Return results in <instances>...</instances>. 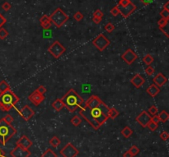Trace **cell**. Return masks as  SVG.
<instances>
[{
  "label": "cell",
  "instance_id": "obj_1",
  "mask_svg": "<svg viewBox=\"0 0 169 157\" xmlns=\"http://www.w3.org/2000/svg\"><path fill=\"white\" fill-rule=\"evenodd\" d=\"M110 108L93 95L81 105L79 114L95 129H99L109 118Z\"/></svg>",
  "mask_w": 169,
  "mask_h": 157
},
{
  "label": "cell",
  "instance_id": "obj_2",
  "mask_svg": "<svg viewBox=\"0 0 169 157\" xmlns=\"http://www.w3.org/2000/svg\"><path fill=\"white\" fill-rule=\"evenodd\" d=\"M61 100L64 104V106L66 107L70 113H73L83 104V99L73 89H70L67 92L65 96L61 98Z\"/></svg>",
  "mask_w": 169,
  "mask_h": 157
},
{
  "label": "cell",
  "instance_id": "obj_3",
  "mask_svg": "<svg viewBox=\"0 0 169 157\" xmlns=\"http://www.w3.org/2000/svg\"><path fill=\"white\" fill-rule=\"evenodd\" d=\"M19 101V97L10 89L0 93V109L3 111H9Z\"/></svg>",
  "mask_w": 169,
  "mask_h": 157
},
{
  "label": "cell",
  "instance_id": "obj_4",
  "mask_svg": "<svg viewBox=\"0 0 169 157\" xmlns=\"http://www.w3.org/2000/svg\"><path fill=\"white\" fill-rule=\"evenodd\" d=\"M16 133L17 130L13 125L7 124L3 118L0 119V145L4 146Z\"/></svg>",
  "mask_w": 169,
  "mask_h": 157
},
{
  "label": "cell",
  "instance_id": "obj_5",
  "mask_svg": "<svg viewBox=\"0 0 169 157\" xmlns=\"http://www.w3.org/2000/svg\"><path fill=\"white\" fill-rule=\"evenodd\" d=\"M50 19L58 28H60L69 20V16L61 8L58 7L50 15Z\"/></svg>",
  "mask_w": 169,
  "mask_h": 157
},
{
  "label": "cell",
  "instance_id": "obj_6",
  "mask_svg": "<svg viewBox=\"0 0 169 157\" xmlns=\"http://www.w3.org/2000/svg\"><path fill=\"white\" fill-rule=\"evenodd\" d=\"M65 51H66L65 47L58 40H55L52 45L48 48V52L53 55L54 58L55 59L60 58L64 54V53H65Z\"/></svg>",
  "mask_w": 169,
  "mask_h": 157
},
{
  "label": "cell",
  "instance_id": "obj_7",
  "mask_svg": "<svg viewBox=\"0 0 169 157\" xmlns=\"http://www.w3.org/2000/svg\"><path fill=\"white\" fill-rule=\"evenodd\" d=\"M111 44L110 40L105 36L103 34H100L92 40V45L98 49L99 51H103Z\"/></svg>",
  "mask_w": 169,
  "mask_h": 157
},
{
  "label": "cell",
  "instance_id": "obj_8",
  "mask_svg": "<svg viewBox=\"0 0 169 157\" xmlns=\"http://www.w3.org/2000/svg\"><path fill=\"white\" fill-rule=\"evenodd\" d=\"M60 154L64 157H76L79 154V151L72 143H68L60 151Z\"/></svg>",
  "mask_w": 169,
  "mask_h": 157
},
{
  "label": "cell",
  "instance_id": "obj_9",
  "mask_svg": "<svg viewBox=\"0 0 169 157\" xmlns=\"http://www.w3.org/2000/svg\"><path fill=\"white\" fill-rule=\"evenodd\" d=\"M10 155L12 157H30L31 156V151L28 149H24L22 146H18L10 151Z\"/></svg>",
  "mask_w": 169,
  "mask_h": 157
},
{
  "label": "cell",
  "instance_id": "obj_10",
  "mask_svg": "<svg viewBox=\"0 0 169 157\" xmlns=\"http://www.w3.org/2000/svg\"><path fill=\"white\" fill-rule=\"evenodd\" d=\"M121 59H123L124 61H125L127 64L131 65V64L138 59V55L136 54V53L134 52L131 49H128L121 55Z\"/></svg>",
  "mask_w": 169,
  "mask_h": 157
},
{
  "label": "cell",
  "instance_id": "obj_11",
  "mask_svg": "<svg viewBox=\"0 0 169 157\" xmlns=\"http://www.w3.org/2000/svg\"><path fill=\"white\" fill-rule=\"evenodd\" d=\"M118 8H119V11H120V13L121 14V16L125 18H127L128 17H130V15L135 11L136 6L134 3H130V4H128L127 6L125 7L118 6Z\"/></svg>",
  "mask_w": 169,
  "mask_h": 157
},
{
  "label": "cell",
  "instance_id": "obj_12",
  "mask_svg": "<svg viewBox=\"0 0 169 157\" xmlns=\"http://www.w3.org/2000/svg\"><path fill=\"white\" fill-rule=\"evenodd\" d=\"M151 118L152 117L150 116L148 112L143 110L137 116L136 118H135V121L138 122L143 128H146L147 124L151 121Z\"/></svg>",
  "mask_w": 169,
  "mask_h": 157
},
{
  "label": "cell",
  "instance_id": "obj_13",
  "mask_svg": "<svg viewBox=\"0 0 169 157\" xmlns=\"http://www.w3.org/2000/svg\"><path fill=\"white\" fill-rule=\"evenodd\" d=\"M20 115L25 121H29L35 114V112L29 105H24L19 111Z\"/></svg>",
  "mask_w": 169,
  "mask_h": 157
},
{
  "label": "cell",
  "instance_id": "obj_14",
  "mask_svg": "<svg viewBox=\"0 0 169 157\" xmlns=\"http://www.w3.org/2000/svg\"><path fill=\"white\" fill-rule=\"evenodd\" d=\"M28 99H29V100L32 103L33 105H36V106H38L45 100V96H44V95L40 94L39 92L36 90L35 92H32L29 96Z\"/></svg>",
  "mask_w": 169,
  "mask_h": 157
},
{
  "label": "cell",
  "instance_id": "obj_15",
  "mask_svg": "<svg viewBox=\"0 0 169 157\" xmlns=\"http://www.w3.org/2000/svg\"><path fill=\"white\" fill-rule=\"evenodd\" d=\"M130 82H131V84L134 86L135 87H136V88H140V87L144 84L145 80H144V78H143L140 74L138 73V74L135 75V76L132 77V79L130 80Z\"/></svg>",
  "mask_w": 169,
  "mask_h": 157
},
{
  "label": "cell",
  "instance_id": "obj_16",
  "mask_svg": "<svg viewBox=\"0 0 169 157\" xmlns=\"http://www.w3.org/2000/svg\"><path fill=\"white\" fill-rule=\"evenodd\" d=\"M32 142L27 138L26 136H22L19 140L17 142V145L22 146L24 149H29L32 146Z\"/></svg>",
  "mask_w": 169,
  "mask_h": 157
},
{
  "label": "cell",
  "instance_id": "obj_17",
  "mask_svg": "<svg viewBox=\"0 0 169 157\" xmlns=\"http://www.w3.org/2000/svg\"><path fill=\"white\" fill-rule=\"evenodd\" d=\"M153 82H154V85L158 86L159 87V86H163L164 84H166L168 82V79L162 72H160L157 75L156 77H154V78L153 79Z\"/></svg>",
  "mask_w": 169,
  "mask_h": 157
},
{
  "label": "cell",
  "instance_id": "obj_18",
  "mask_svg": "<svg viewBox=\"0 0 169 157\" xmlns=\"http://www.w3.org/2000/svg\"><path fill=\"white\" fill-rule=\"evenodd\" d=\"M146 92H147V93L150 96L155 97L157 95H158V93L160 92V89H159V87L158 86L154 85V84H152V85H150L147 88Z\"/></svg>",
  "mask_w": 169,
  "mask_h": 157
},
{
  "label": "cell",
  "instance_id": "obj_19",
  "mask_svg": "<svg viewBox=\"0 0 169 157\" xmlns=\"http://www.w3.org/2000/svg\"><path fill=\"white\" fill-rule=\"evenodd\" d=\"M52 107L56 111L59 112L65 106H64V104H63L61 99H57V100H55L52 103Z\"/></svg>",
  "mask_w": 169,
  "mask_h": 157
},
{
  "label": "cell",
  "instance_id": "obj_20",
  "mask_svg": "<svg viewBox=\"0 0 169 157\" xmlns=\"http://www.w3.org/2000/svg\"><path fill=\"white\" fill-rule=\"evenodd\" d=\"M133 134V131L132 129L129 128V127H125L123 129L121 130V135L123 136L124 138H129Z\"/></svg>",
  "mask_w": 169,
  "mask_h": 157
},
{
  "label": "cell",
  "instance_id": "obj_21",
  "mask_svg": "<svg viewBox=\"0 0 169 157\" xmlns=\"http://www.w3.org/2000/svg\"><path fill=\"white\" fill-rule=\"evenodd\" d=\"M158 118L160 119V122L165 123L168 120L169 114L166 110H163L162 112H160V114H158Z\"/></svg>",
  "mask_w": 169,
  "mask_h": 157
},
{
  "label": "cell",
  "instance_id": "obj_22",
  "mask_svg": "<svg viewBox=\"0 0 169 157\" xmlns=\"http://www.w3.org/2000/svg\"><path fill=\"white\" fill-rule=\"evenodd\" d=\"M10 86L8 85V83L6 81H2L0 82V93L2 92H4L7 91V90H10Z\"/></svg>",
  "mask_w": 169,
  "mask_h": 157
},
{
  "label": "cell",
  "instance_id": "obj_23",
  "mask_svg": "<svg viewBox=\"0 0 169 157\" xmlns=\"http://www.w3.org/2000/svg\"><path fill=\"white\" fill-rule=\"evenodd\" d=\"M60 140H59V138L58 137H56V136H55V137H53L50 140V142H49V143L53 147H57L58 146L60 145Z\"/></svg>",
  "mask_w": 169,
  "mask_h": 157
},
{
  "label": "cell",
  "instance_id": "obj_24",
  "mask_svg": "<svg viewBox=\"0 0 169 157\" xmlns=\"http://www.w3.org/2000/svg\"><path fill=\"white\" fill-rule=\"evenodd\" d=\"M41 157H58V156L55 153V151L51 149H47L43 154Z\"/></svg>",
  "mask_w": 169,
  "mask_h": 157
},
{
  "label": "cell",
  "instance_id": "obj_25",
  "mask_svg": "<svg viewBox=\"0 0 169 157\" xmlns=\"http://www.w3.org/2000/svg\"><path fill=\"white\" fill-rule=\"evenodd\" d=\"M154 57H153L152 55H150V54L145 55L143 59V63H144L145 64H147V65H150V64L154 62Z\"/></svg>",
  "mask_w": 169,
  "mask_h": 157
},
{
  "label": "cell",
  "instance_id": "obj_26",
  "mask_svg": "<svg viewBox=\"0 0 169 157\" xmlns=\"http://www.w3.org/2000/svg\"><path fill=\"white\" fill-rule=\"evenodd\" d=\"M119 114L120 113L117 110H116L115 108H111V109H110V111H109V118L115 119L119 115Z\"/></svg>",
  "mask_w": 169,
  "mask_h": 157
},
{
  "label": "cell",
  "instance_id": "obj_27",
  "mask_svg": "<svg viewBox=\"0 0 169 157\" xmlns=\"http://www.w3.org/2000/svg\"><path fill=\"white\" fill-rule=\"evenodd\" d=\"M82 123V118H80L77 115H75V116H73V118L71 119V124L74 127H78V125H80V124Z\"/></svg>",
  "mask_w": 169,
  "mask_h": 157
},
{
  "label": "cell",
  "instance_id": "obj_28",
  "mask_svg": "<svg viewBox=\"0 0 169 157\" xmlns=\"http://www.w3.org/2000/svg\"><path fill=\"white\" fill-rule=\"evenodd\" d=\"M129 151H130V154H131V155L133 156V157H134V156H135L136 155H138L140 151H139V147H137L136 146H132L130 148Z\"/></svg>",
  "mask_w": 169,
  "mask_h": 157
},
{
  "label": "cell",
  "instance_id": "obj_29",
  "mask_svg": "<svg viewBox=\"0 0 169 157\" xmlns=\"http://www.w3.org/2000/svg\"><path fill=\"white\" fill-rule=\"evenodd\" d=\"M8 36V32L6 29L1 27L0 28V39H5Z\"/></svg>",
  "mask_w": 169,
  "mask_h": 157
},
{
  "label": "cell",
  "instance_id": "obj_30",
  "mask_svg": "<svg viewBox=\"0 0 169 157\" xmlns=\"http://www.w3.org/2000/svg\"><path fill=\"white\" fill-rule=\"evenodd\" d=\"M158 125L155 124V123H154L153 121H150L149 123L147 124V127L146 128H148L149 129L150 131H155L157 128H158Z\"/></svg>",
  "mask_w": 169,
  "mask_h": 157
},
{
  "label": "cell",
  "instance_id": "obj_31",
  "mask_svg": "<svg viewBox=\"0 0 169 157\" xmlns=\"http://www.w3.org/2000/svg\"><path fill=\"white\" fill-rule=\"evenodd\" d=\"M51 25H52V22H51L50 20L48 21H46V22L40 23V26H41V27H42L44 30H49V29H50Z\"/></svg>",
  "mask_w": 169,
  "mask_h": 157
},
{
  "label": "cell",
  "instance_id": "obj_32",
  "mask_svg": "<svg viewBox=\"0 0 169 157\" xmlns=\"http://www.w3.org/2000/svg\"><path fill=\"white\" fill-rule=\"evenodd\" d=\"M149 114V115L151 116H154V115H156L157 114H158V108H157L155 105H153V106H151L149 109V112H148Z\"/></svg>",
  "mask_w": 169,
  "mask_h": 157
},
{
  "label": "cell",
  "instance_id": "obj_33",
  "mask_svg": "<svg viewBox=\"0 0 169 157\" xmlns=\"http://www.w3.org/2000/svg\"><path fill=\"white\" fill-rule=\"evenodd\" d=\"M3 119L4 122H6L7 124H12V123L14 121L13 117V116H11L10 114H7L6 116H4V117L3 118Z\"/></svg>",
  "mask_w": 169,
  "mask_h": 157
},
{
  "label": "cell",
  "instance_id": "obj_34",
  "mask_svg": "<svg viewBox=\"0 0 169 157\" xmlns=\"http://www.w3.org/2000/svg\"><path fill=\"white\" fill-rule=\"evenodd\" d=\"M114 29H115V26L114 25L111 23V22H108L106 26H105V30L107 31V32L111 33L113 31H114Z\"/></svg>",
  "mask_w": 169,
  "mask_h": 157
},
{
  "label": "cell",
  "instance_id": "obj_35",
  "mask_svg": "<svg viewBox=\"0 0 169 157\" xmlns=\"http://www.w3.org/2000/svg\"><path fill=\"white\" fill-rule=\"evenodd\" d=\"M82 92L83 93H89L91 92V85H88V84H83L82 85Z\"/></svg>",
  "mask_w": 169,
  "mask_h": 157
},
{
  "label": "cell",
  "instance_id": "obj_36",
  "mask_svg": "<svg viewBox=\"0 0 169 157\" xmlns=\"http://www.w3.org/2000/svg\"><path fill=\"white\" fill-rule=\"evenodd\" d=\"M160 16L162 17V18H163V19L168 20L169 11H168V10H166V9H164V8H163V10L161 11V13H160Z\"/></svg>",
  "mask_w": 169,
  "mask_h": 157
},
{
  "label": "cell",
  "instance_id": "obj_37",
  "mask_svg": "<svg viewBox=\"0 0 169 157\" xmlns=\"http://www.w3.org/2000/svg\"><path fill=\"white\" fill-rule=\"evenodd\" d=\"M73 19L76 20L77 21H82V20L83 19V15L80 12H77V13H74V15H73Z\"/></svg>",
  "mask_w": 169,
  "mask_h": 157
},
{
  "label": "cell",
  "instance_id": "obj_38",
  "mask_svg": "<svg viewBox=\"0 0 169 157\" xmlns=\"http://www.w3.org/2000/svg\"><path fill=\"white\" fill-rule=\"evenodd\" d=\"M168 20L161 18V19L158 21V25L159 26V28H163V27H165V26H167V24H168Z\"/></svg>",
  "mask_w": 169,
  "mask_h": 157
},
{
  "label": "cell",
  "instance_id": "obj_39",
  "mask_svg": "<svg viewBox=\"0 0 169 157\" xmlns=\"http://www.w3.org/2000/svg\"><path fill=\"white\" fill-rule=\"evenodd\" d=\"M145 72L148 76H152L154 73V68L152 66H149L145 68Z\"/></svg>",
  "mask_w": 169,
  "mask_h": 157
},
{
  "label": "cell",
  "instance_id": "obj_40",
  "mask_svg": "<svg viewBox=\"0 0 169 157\" xmlns=\"http://www.w3.org/2000/svg\"><path fill=\"white\" fill-rule=\"evenodd\" d=\"M110 13L114 16V17H116L118 16L119 14H120V11H119V8H118V6H115L114 7H112L111 9V11H110Z\"/></svg>",
  "mask_w": 169,
  "mask_h": 157
},
{
  "label": "cell",
  "instance_id": "obj_41",
  "mask_svg": "<svg viewBox=\"0 0 169 157\" xmlns=\"http://www.w3.org/2000/svg\"><path fill=\"white\" fill-rule=\"evenodd\" d=\"M130 3H131L130 0H120V2L118 3V6L125 7L127 6L128 4H130Z\"/></svg>",
  "mask_w": 169,
  "mask_h": 157
},
{
  "label": "cell",
  "instance_id": "obj_42",
  "mask_svg": "<svg viewBox=\"0 0 169 157\" xmlns=\"http://www.w3.org/2000/svg\"><path fill=\"white\" fill-rule=\"evenodd\" d=\"M160 138L163 140V141H167L168 139L169 138V134H168V132H163L161 134H160Z\"/></svg>",
  "mask_w": 169,
  "mask_h": 157
},
{
  "label": "cell",
  "instance_id": "obj_43",
  "mask_svg": "<svg viewBox=\"0 0 169 157\" xmlns=\"http://www.w3.org/2000/svg\"><path fill=\"white\" fill-rule=\"evenodd\" d=\"M51 33L52 32H51V31H50V29L43 31V37H45V38H50V37H51V35H52Z\"/></svg>",
  "mask_w": 169,
  "mask_h": 157
},
{
  "label": "cell",
  "instance_id": "obj_44",
  "mask_svg": "<svg viewBox=\"0 0 169 157\" xmlns=\"http://www.w3.org/2000/svg\"><path fill=\"white\" fill-rule=\"evenodd\" d=\"M93 17L102 18V17H103V13H102L100 9H98L97 11H95V13H93Z\"/></svg>",
  "mask_w": 169,
  "mask_h": 157
},
{
  "label": "cell",
  "instance_id": "obj_45",
  "mask_svg": "<svg viewBox=\"0 0 169 157\" xmlns=\"http://www.w3.org/2000/svg\"><path fill=\"white\" fill-rule=\"evenodd\" d=\"M36 91L39 92L40 94H41V95H44V94H45V93L46 92V91H47V90H46V88L45 87V86H40L39 87L36 89Z\"/></svg>",
  "mask_w": 169,
  "mask_h": 157
},
{
  "label": "cell",
  "instance_id": "obj_46",
  "mask_svg": "<svg viewBox=\"0 0 169 157\" xmlns=\"http://www.w3.org/2000/svg\"><path fill=\"white\" fill-rule=\"evenodd\" d=\"M2 8H3L4 11H8V10H10V8H11V4H10L9 3H7V2H5L4 3H3Z\"/></svg>",
  "mask_w": 169,
  "mask_h": 157
},
{
  "label": "cell",
  "instance_id": "obj_47",
  "mask_svg": "<svg viewBox=\"0 0 169 157\" xmlns=\"http://www.w3.org/2000/svg\"><path fill=\"white\" fill-rule=\"evenodd\" d=\"M6 21H7V20L6 18L0 13V28L2 27V26H3L5 23H6Z\"/></svg>",
  "mask_w": 169,
  "mask_h": 157
},
{
  "label": "cell",
  "instance_id": "obj_48",
  "mask_svg": "<svg viewBox=\"0 0 169 157\" xmlns=\"http://www.w3.org/2000/svg\"><path fill=\"white\" fill-rule=\"evenodd\" d=\"M50 17H48L47 15H44V16H42L40 18V23H43V22H46V21H50Z\"/></svg>",
  "mask_w": 169,
  "mask_h": 157
},
{
  "label": "cell",
  "instance_id": "obj_49",
  "mask_svg": "<svg viewBox=\"0 0 169 157\" xmlns=\"http://www.w3.org/2000/svg\"><path fill=\"white\" fill-rule=\"evenodd\" d=\"M151 121H153L154 123H155L157 124H158V123H160V119L158 118V115H154L151 118Z\"/></svg>",
  "mask_w": 169,
  "mask_h": 157
},
{
  "label": "cell",
  "instance_id": "obj_50",
  "mask_svg": "<svg viewBox=\"0 0 169 157\" xmlns=\"http://www.w3.org/2000/svg\"><path fill=\"white\" fill-rule=\"evenodd\" d=\"M139 1L143 3V5L147 6V5H149L150 3H152L154 0H139Z\"/></svg>",
  "mask_w": 169,
  "mask_h": 157
},
{
  "label": "cell",
  "instance_id": "obj_51",
  "mask_svg": "<svg viewBox=\"0 0 169 157\" xmlns=\"http://www.w3.org/2000/svg\"><path fill=\"white\" fill-rule=\"evenodd\" d=\"M92 20H93V21H94L96 24H99V23L102 21V18H100V17H93Z\"/></svg>",
  "mask_w": 169,
  "mask_h": 157
},
{
  "label": "cell",
  "instance_id": "obj_52",
  "mask_svg": "<svg viewBox=\"0 0 169 157\" xmlns=\"http://www.w3.org/2000/svg\"><path fill=\"white\" fill-rule=\"evenodd\" d=\"M123 157H133V156L130 154V152L129 151H126V152H125L123 155Z\"/></svg>",
  "mask_w": 169,
  "mask_h": 157
},
{
  "label": "cell",
  "instance_id": "obj_53",
  "mask_svg": "<svg viewBox=\"0 0 169 157\" xmlns=\"http://www.w3.org/2000/svg\"><path fill=\"white\" fill-rule=\"evenodd\" d=\"M164 9H166V10L169 11V2H167V3L164 4Z\"/></svg>",
  "mask_w": 169,
  "mask_h": 157
},
{
  "label": "cell",
  "instance_id": "obj_54",
  "mask_svg": "<svg viewBox=\"0 0 169 157\" xmlns=\"http://www.w3.org/2000/svg\"><path fill=\"white\" fill-rule=\"evenodd\" d=\"M4 156H5V152L3 151V150H2L0 148V157H3Z\"/></svg>",
  "mask_w": 169,
  "mask_h": 157
}]
</instances>
